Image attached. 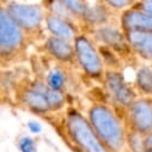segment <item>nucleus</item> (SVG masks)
I'll return each instance as SVG.
<instances>
[{"label":"nucleus","mask_w":152,"mask_h":152,"mask_svg":"<svg viewBox=\"0 0 152 152\" xmlns=\"http://www.w3.org/2000/svg\"><path fill=\"white\" fill-rule=\"evenodd\" d=\"M86 116L109 152H124L127 147V128L110 105L94 103Z\"/></svg>","instance_id":"obj_1"},{"label":"nucleus","mask_w":152,"mask_h":152,"mask_svg":"<svg viewBox=\"0 0 152 152\" xmlns=\"http://www.w3.org/2000/svg\"><path fill=\"white\" fill-rule=\"evenodd\" d=\"M61 128L75 152H109L96 134L88 116L78 109L69 108L66 110L61 120Z\"/></svg>","instance_id":"obj_2"},{"label":"nucleus","mask_w":152,"mask_h":152,"mask_svg":"<svg viewBox=\"0 0 152 152\" xmlns=\"http://www.w3.org/2000/svg\"><path fill=\"white\" fill-rule=\"evenodd\" d=\"M29 36L15 22L4 5L0 7V61L3 67L24 59Z\"/></svg>","instance_id":"obj_3"},{"label":"nucleus","mask_w":152,"mask_h":152,"mask_svg":"<svg viewBox=\"0 0 152 152\" xmlns=\"http://www.w3.org/2000/svg\"><path fill=\"white\" fill-rule=\"evenodd\" d=\"M75 50V64L86 77L102 82L105 74V65L98 50L97 43L86 32H80L73 42Z\"/></svg>","instance_id":"obj_4"},{"label":"nucleus","mask_w":152,"mask_h":152,"mask_svg":"<svg viewBox=\"0 0 152 152\" xmlns=\"http://www.w3.org/2000/svg\"><path fill=\"white\" fill-rule=\"evenodd\" d=\"M15 22L26 32L29 37H37L46 23V9L42 4H24L13 0L1 1Z\"/></svg>","instance_id":"obj_5"},{"label":"nucleus","mask_w":152,"mask_h":152,"mask_svg":"<svg viewBox=\"0 0 152 152\" xmlns=\"http://www.w3.org/2000/svg\"><path fill=\"white\" fill-rule=\"evenodd\" d=\"M49 89L45 79H35L30 83L20 84L16 89V101L23 108L39 115L52 113L47 90Z\"/></svg>","instance_id":"obj_6"},{"label":"nucleus","mask_w":152,"mask_h":152,"mask_svg":"<svg viewBox=\"0 0 152 152\" xmlns=\"http://www.w3.org/2000/svg\"><path fill=\"white\" fill-rule=\"evenodd\" d=\"M103 85L107 95L113 101V103L124 108L125 110L137 98L134 89L127 84L120 69H105Z\"/></svg>","instance_id":"obj_7"},{"label":"nucleus","mask_w":152,"mask_h":152,"mask_svg":"<svg viewBox=\"0 0 152 152\" xmlns=\"http://www.w3.org/2000/svg\"><path fill=\"white\" fill-rule=\"evenodd\" d=\"M88 35L91 36V39L101 46H105L118 53L121 58L127 56L128 54H133L124 30L116 25L105 24L98 28H94L86 31Z\"/></svg>","instance_id":"obj_8"},{"label":"nucleus","mask_w":152,"mask_h":152,"mask_svg":"<svg viewBox=\"0 0 152 152\" xmlns=\"http://www.w3.org/2000/svg\"><path fill=\"white\" fill-rule=\"evenodd\" d=\"M127 129L142 135L152 132V97H137L126 109Z\"/></svg>","instance_id":"obj_9"},{"label":"nucleus","mask_w":152,"mask_h":152,"mask_svg":"<svg viewBox=\"0 0 152 152\" xmlns=\"http://www.w3.org/2000/svg\"><path fill=\"white\" fill-rule=\"evenodd\" d=\"M43 49L46 54L58 64H75V50L73 42L50 35L43 42Z\"/></svg>","instance_id":"obj_10"},{"label":"nucleus","mask_w":152,"mask_h":152,"mask_svg":"<svg viewBox=\"0 0 152 152\" xmlns=\"http://www.w3.org/2000/svg\"><path fill=\"white\" fill-rule=\"evenodd\" d=\"M46 28L52 36H56L59 39H64L69 42H74L77 36L80 34L79 23L74 22L61 16L54 15L46 11Z\"/></svg>","instance_id":"obj_11"},{"label":"nucleus","mask_w":152,"mask_h":152,"mask_svg":"<svg viewBox=\"0 0 152 152\" xmlns=\"http://www.w3.org/2000/svg\"><path fill=\"white\" fill-rule=\"evenodd\" d=\"M119 25L124 32L152 31V15L131 7L120 13Z\"/></svg>","instance_id":"obj_12"},{"label":"nucleus","mask_w":152,"mask_h":152,"mask_svg":"<svg viewBox=\"0 0 152 152\" xmlns=\"http://www.w3.org/2000/svg\"><path fill=\"white\" fill-rule=\"evenodd\" d=\"M134 55L145 61H152V31L125 32Z\"/></svg>","instance_id":"obj_13"},{"label":"nucleus","mask_w":152,"mask_h":152,"mask_svg":"<svg viewBox=\"0 0 152 152\" xmlns=\"http://www.w3.org/2000/svg\"><path fill=\"white\" fill-rule=\"evenodd\" d=\"M111 12L113 10L110 7H108L102 0H98L95 5H90L80 24L89 30L105 24H111Z\"/></svg>","instance_id":"obj_14"},{"label":"nucleus","mask_w":152,"mask_h":152,"mask_svg":"<svg viewBox=\"0 0 152 152\" xmlns=\"http://www.w3.org/2000/svg\"><path fill=\"white\" fill-rule=\"evenodd\" d=\"M134 88L142 96L152 97V68L150 66H140L135 73Z\"/></svg>","instance_id":"obj_15"},{"label":"nucleus","mask_w":152,"mask_h":152,"mask_svg":"<svg viewBox=\"0 0 152 152\" xmlns=\"http://www.w3.org/2000/svg\"><path fill=\"white\" fill-rule=\"evenodd\" d=\"M65 65L62 64H58L52 67L46 74L45 80L50 89L56 91H65V88L67 85V73L65 68H62Z\"/></svg>","instance_id":"obj_16"},{"label":"nucleus","mask_w":152,"mask_h":152,"mask_svg":"<svg viewBox=\"0 0 152 152\" xmlns=\"http://www.w3.org/2000/svg\"><path fill=\"white\" fill-rule=\"evenodd\" d=\"M98 46V50L101 53V56L104 61V65H105V68L108 69H119L120 66H121V60H120V55L118 53H115L113 49L105 47V46H101V45H97Z\"/></svg>","instance_id":"obj_17"},{"label":"nucleus","mask_w":152,"mask_h":152,"mask_svg":"<svg viewBox=\"0 0 152 152\" xmlns=\"http://www.w3.org/2000/svg\"><path fill=\"white\" fill-rule=\"evenodd\" d=\"M61 1L75 17L79 20V23L82 22L83 17L85 16L86 11L90 7L89 0H59Z\"/></svg>","instance_id":"obj_18"},{"label":"nucleus","mask_w":152,"mask_h":152,"mask_svg":"<svg viewBox=\"0 0 152 152\" xmlns=\"http://www.w3.org/2000/svg\"><path fill=\"white\" fill-rule=\"evenodd\" d=\"M46 95H47V98H48V102H49L52 113L59 111V110H61V109L65 108L66 96H65V92L64 91H56V90H53V89L49 88L47 90V94Z\"/></svg>","instance_id":"obj_19"},{"label":"nucleus","mask_w":152,"mask_h":152,"mask_svg":"<svg viewBox=\"0 0 152 152\" xmlns=\"http://www.w3.org/2000/svg\"><path fill=\"white\" fill-rule=\"evenodd\" d=\"M127 147L131 150V152H145V145H144V135L127 129Z\"/></svg>","instance_id":"obj_20"},{"label":"nucleus","mask_w":152,"mask_h":152,"mask_svg":"<svg viewBox=\"0 0 152 152\" xmlns=\"http://www.w3.org/2000/svg\"><path fill=\"white\" fill-rule=\"evenodd\" d=\"M102 1L110 7L113 11H125L127 9L133 7V5L138 0H102Z\"/></svg>","instance_id":"obj_21"},{"label":"nucleus","mask_w":152,"mask_h":152,"mask_svg":"<svg viewBox=\"0 0 152 152\" xmlns=\"http://www.w3.org/2000/svg\"><path fill=\"white\" fill-rule=\"evenodd\" d=\"M18 147L22 152H37V146L30 137H22L18 141Z\"/></svg>","instance_id":"obj_22"},{"label":"nucleus","mask_w":152,"mask_h":152,"mask_svg":"<svg viewBox=\"0 0 152 152\" xmlns=\"http://www.w3.org/2000/svg\"><path fill=\"white\" fill-rule=\"evenodd\" d=\"M133 9L141 10L144 12L152 15V0H138V1L133 5Z\"/></svg>","instance_id":"obj_23"},{"label":"nucleus","mask_w":152,"mask_h":152,"mask_svg":"<svg viewBox=\"0 0 152 152\" xmlns=\"http://www.w3.org/2000/svg\"><path fill=\"white\" fill-rule=\"evenodd\" d=\"M144 145H145V150L152 152V132L147 133L146 135H144Z\"/></svg>","instance_id":"obj_24"},{"label":"nucleus","mask_w":152,"mask_h":152,"mask_svg":"<svg viewBox=\"0 0 152 152\" xmlns=\"http://www.w3.org/2000/svg\"><path fill=\"white\" fill-rule=\"evenodd\" d=\"M29 128H30V131L32 132V133H37V132H40L41 131V127H40V125L39 124H35V122H29Z\"/></svg>","instance_id":"obj_25"},{"label":"nucleus","mask_w":152,"mask_h":152,"mask_svg":"<svg viewBox=\"0 0 152 152\" xmlns=\"http://www.w3.org/2000/svg\"><path fill=\"white\" fill-rule=\"evenodd\" d=\"M145 152H150V151H145Z\"/></svg>","instance_id":"obj_26"},{"label":"nucleus","mask_w":152,"mask_h":152,"mask_svg":"<svg viewBox=\"0 0 152 152\" xmlns=\"http://www.w3.org/2000/svg\"><path fill=\"white\" fill-rule=\"evenodd\" d=\"M1 1H5V0H1Z\"/></svg>","instance_id":"obj_27"}]
</instances>
